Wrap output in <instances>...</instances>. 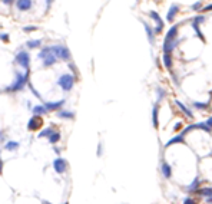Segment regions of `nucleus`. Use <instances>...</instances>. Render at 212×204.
I'll use <instances>...</instances> for the list:
<instances>
[{"instance_id": "nucleus-1", "label": "nucleus", "mask_w": 212, "mask_h": 204, "mask_svg": "<svg viewBox=\"0 0 212 204\" xmlns=\"http://www.w3.org/2000/svg\"><path fill=\"white\" fill-rule=\"evenodd\" d=\"M27 79H29V72H26V73H23V75H22V73H17L16 81L13 82V85L9 86L6 91H9V92L22 91V89H23V86L27 83Z\"/></svg>"}, {"instance_id": "nucleus-2", "label": "nucleus", "mask_w": 212, "mask_h": 204, "mask_svg": "<svg viewBox=\"0 0 212 204\" xmlns=\"http://www.w3.org/2000/svg\"><path fill=\"white\" fill-rule=\"evenodd\" d=\"M57 83H59V86H60L63 91L69 92L72 88H73V83H75V78L70 75V73H65V75H62L60 78H59V81H57Z\"/></svg>"}, {"instance_id": "nucleus-3", "label": "nucleus", "mask_w": 212, "mask_h": 204, "mask_svg": "<svg viewBox=\"0 0 212 204\" xmlns=\"http://www.w3.org/2000/svg\"><path fill=\"white\" fill-rule=\"evenodd\" d=\"M42 126H43V119H42L40 115H33L27 122V129L29 131H37Z\"/></svg>"}, {"instance_id": "nucleus-4", "label": "nucleus", "mask_w": 212, "mask_h": 204, "mask_svg": "<svg viewBox=\"0 0 212 204\" xmlns=\"http://www.w3.org/2000/svg\"><path fill=\"white\" fill-rule=\"evenodd\" d=\"M52 51L54 52L57 58L63 59V61H69L70 59V52L67 51V48L62 46V45H57V46H52Z\"/></svg>"}, {"instance_id": "nucleus-5", "label": "nucleus", "mask_w": 212, "mask_h": 204, "mask_svg": "<svg viewBox=\"0 0 212 204\" xmlns=\"http://www.w3.org/2000/svg\"><path fill=\"white\" fill-rule=\"evenodd\" d=\"M16 62L20 65L22 68L29 69V65H30V55L27 52H19L16 56Z\"/></svg>"}, {"instance_id": "nucleus-6", "label": "nucleus", "mask_w": 212, "mask_h": 204, "mask_svg": "<svg viewBox=\"0 0 212 204\" xmlns=\"http://www.w3.org/2000/svg\"><path fill=\"white\" fill-rule=\"evenodd\" d=\"M66 167H67L66 161H65L63 158H56V160L53 161V168L57 174H63L65 171H66Z\"/></svg>"}, {"instance_id": "nucleus-7", "label": "nucleus", "mask_w": 212, "mask_h": 204, "mask_svg": "<svg viewBox=\"0 0 212 204\" xmlns=\"http://www.w3.org/2000/svg\"><path fill=\"white\" fill-rule=\"evenodd\" d=\"M65 105V99L62 101H57V102H44V106L47 108V111H57L59 108Z\"/></svg>"}, {"instance_id": "nucleus-8", "label": "nucleus", "mask_w": 212, "mask_h": 204, "mask_svg": "<svg viewBox=\"0 0 212 204\" xmlns=\"http://www.w3.org/2000/svg\"><path fill=\"white\" fill-rule=\"evenodd\" d=\"M16 7L19 9V10H22V12L29 10V9L32 7V0H17Z\"/></svg>"}, {"instance_id": "nucleus-9", "label": "nucleus", "mask_w": 212, "mask_h": 204, "mask_svg": "<svg viewBox=\"0 0 212 204\" xmlns=\"http://www.w3.org/2000/svg\"><path fill=\"white\" fill-rule=\"evenodd\" d=\"M162 174H163V177L165 178H171L172 177V168L166 161L162 163Z\"/></svg>"}, {"instance_id": "nucleus-10", "label": "nucleus", "mask_w": 212, "mask_h": 204, "mask_svg": "<svg viewBox=\"0 0 212 204\" xmlns=\"http://www.w3.org/2000/svg\"><path fill=\"white\" fill-rule=\"evenodd\" d=\"M199 185H201V181H199V178L196 177L195 180H194V181H192V183L188 185V191H189V193H196V191L201 188Z\"/></svg>"}, {"instance_id": "nucleus-11", "label": "nucleus", "mask_w": 212, "mask_h": 204, "mask_svg": "<svg viewBox=\"0 0 212 204\" xmlns=\"http://www.w3.org/2000/svg\"><path fill=\"white\" fill-rule=\"evenodd\" d=\"M198 196H204V197H211L212 196V187H201L198 191H196Z\"/></svg>"}, {"instance_id": "nucleus-12", "label": "nucleus", "mask_w": 212, "mask_h": 204, "mask_svg": "<svg viewBox=\"0 0 212 204\" xmlns=\"http://www.w3.org/2000/svg\"><path fill=\"white\" fill-rule=\"evenodd\" d=\"M176 35H178V26H172L171 29H169L168 35H166L165 40H173V39L176 38Z\"/></svg>"}, {"instance_id": "nucleus-13", "label": "nucleus", "mask_w": 212, "mask_h": 204, "mask_svg": "<svg viewBox=\"0 0 212 204\" xmlns=\"http://www.w3.org/2000/svg\"><path fill=\"white\" fill-rule=\"evenodd\" d=\"M49 111H47V108L44 105H37L33 108V114L34 115H44V114H47Z\"/></svg>"}, {"instance_id": "nucleus-14", "label": "nucleus", "mask_w": 212, "mask_h": 204, "mask_svg": "<svg viewBox=\"0 0 212 204\" xmlns=\"http://www.w3.org/2000/svg\"><path fill=\"white\" fill-rule=\"evenodd\" d=\"M175 104L179 106V108H181V111H182V112H184V114H185V115H188L189 118H194V114H192L191 111H189V109L186 108V106L184 105V104H182L181 101H175Z\"/></svg>"}, {"instance_id": "nucleus-15", "label": "nucleus", "mask_w": 212, "mask_h": 204, "mask_svg": "<svg viewBox=\"0 0 212 204\" xmlns=\"http://www.w3.org/2000/svg\"><path fill=\"white\" fill-rule=\"evenodd\" d=\"M175 13H178V6H176V4H173V6L171 7V10H169V13L166 14V19H168L169 22L173 20V16H175Z\"/></svg>"}, {"instance_id": "nucleus-16", "label": "nucleus", "mask_w": 212, "mask_h": 204, "mask_svg": "<svg viewBox=\"0 0 212 204\" xmlns=\"http://www.w3.org/2000/svg\"><path fill=\"white\" fill-rule=\"evenodd\" d=\"M152 121H153V126L158 128L159 126V122H158V106H155L153 111H152Z\"/></svg>"}, {"instance_id": "nucleus-17", "label": "nucleus", "mask_w": 212, "mask_h": 204, "mask_svg": "<svg viewBox=\"0 0 212 204\" xmlns=\"http://www.w3.org/2000/svg\"><path fill=\"white\" fill-rule=\"evenodd\" d=\"M57 115L60 116V118H66V119H72L75 116L73 112H70V111H59V114Z\"/></svg>"}, {"instance_id": "nucleus-18", "label": "nucleus", "mask_w": 212, "mask_h": 204, "mask_svg": "<svg viewBox=\"0 0 212 204\" xmlns=\"http://www.w3.org/2000/svg\"><path fill=\"white\" fill-rule=\"evenodd\" d=\"M53 132H54V131H53V128H52V126H49V128L43 129L42 132H39V138H43V137H50Z\"/></svg>"}, {"instance_id": "nucleus-19", "label": "nucleus", "mask_w": 212, "mask_h": 204, "mask_svg": "<svg viewBox=\"0 0 212 204\" xmlns=\"http://www.w3.org/2000/svg\"><path fill=\"white\" fill-rule=\"evenodd\" d=\"M4 148H6L7 151H13V150H16V148H19V142H16V141H10V142H7L6 145H4Z\"/></svg>"}, {"instance_id": "nucleus-20", "label": "nucleus", "mask_w": 212, "mask_h": 204, "mask_svg": "<svg viewBox=\"0 0 212 204\" xmlns=\"http://www.w3.org/2000/svg\"><path fill=\"white\" fill-rule=\"evenodd\" d=\"M163 63H165V66H166L168 69L172 68V59H171V56H169V53H165V55H163Z\"/></svg>"}, {"instance_id": "nucleus-21", "label": "nucleus", "mask_w": 212, "mask_h": 204, "mask_svg": "<svg viewBox=\"0 0 212 204\" xmlns=\"http://www.w3.org/2000/svg\"><path fill=\"white\" fill-rule=\"evenodd\" d=\"M59 140H60V134L57 132V131H54V132L52 134L50 137H49V141H50L52 144H56V142H57V141H59Z\"/></svg>"}, {"instance_id": "nucleus-22", "label": "nucleus", "mask_w": 212, "mask_h": 204, "mask_svg": "<svg viewBox=\"0 0 212 204\" xmlns=\"http://www.w3.org/2000/svg\"><path fill=\"white\" fill-rule=\"evenodd\" d=\"M27 48H30V49H34V48H37L39 45H42V42L40 40H30V42H27Z\"/></svg>"}, {"instance_id": "nucleus-23", "label": "nucleus", "mask_w": 212, "mask_h": 204, "mask_svg": "<svg viewBox=\"0 0 212 204\" xmlns=\"http://www.w3.org/2000/svg\"><path fill=\"white\" fill-rule=\"evenodd\" d=\"M184 204H199V203H198V200H196V198L188 197V198H185V200H184Z\"/></svg>"}, {"instance_id": "nucleus-24", "label": "nucleus", "mask_w": 212, "mask_h": 204, "mask_svg": "<svg viewBox=\"0 0 212 204\" xmlns=\"http://www.w3.org/2000/svg\"><path fill=\"white\" fill-rule=\"evenodd\" d=\"M194 105H195L196 108H199V109H205L206 106H208V104H199V102H194Z\"/></svg>"}, {"instance_id": "nucleus-25", "label": "nucleus", "mask_w": 212, "mask_h": 204, "mask_svg": "<svg viewBox=\"0 0 212 204\" xmlns=\"http://www.w3.org/2000/svg\"><path fill=\"white\" fill-rule=\"evenodd\" d=\"M30 30H36V27L30 26V27H24V32H30Z\"/></svg>"}, {"instance_id": "nucleus-26", "label": "nucleus", "mask_w": 212, "mask_h": 204, "mask_svg": "<svg viewBox=\"0 0 212 204\" xmlns=\"http://www.w3.org/2000/svg\"><path fill=\"white\" fill-rule=\"evenodd\" d=\"M206 124H208V126H209V128H212V116L208 119V121H206Z\"/></svg>"}, {"instance_id": "nucleus-27", "label": "nucleus", "mask_w": 212, "mask_h": 204, "mask_svg": "<svg viewBox=\"0 0 212 204\" xmlns=\"http://www.w3.org/2000/svg\"><path fill=\"white\" fill-rule=\"evenodd\" d=\"M208 10H212V4H211V6H206L205 9H204V12H208Z\"/></svg>"}, {"instance_id": "nucleus-28", "label": "nucleus", "mask_w": 212, "mask_h": 204, "mask_svg": "<svg viewBox=\"0 0 212 204\" xmlns=\"http://www.w3.org/2000/svg\"><path fill=\"white\" fill-rule=\"evenodd\" d=\"M2 39H3V40H9V36H7V35H3V36H2Z\"/></svg>"}, {"instance_id": "nucleus-29", "label": "nucleus", "mask_w": 212, "mask_h": 204, "mask_svg": "<svg viewBox=\"0 0 212 204\" xmlns=\"http://www.w3.org/2000/svg\"><path fill=\"white\" fill-rule=\"evenodd\" d=\"M2 2H3V3H7V4H9V3H12L13 0H2Z\"/></svg>"}, {"instance_id": "nucleus-30", "label": "nucleus", "mask_w": 212, "mask_h": 204, "mask_svg": "<svg viewBox=\"0 0 212 204\" xmlns=\"http://www.w3.org/2000/svg\"><path fill=\"white\" fill-rule=\"evenodd\" d=\"M206 201H208L209 204H212V196H211V197H208V198H206Z\"/></svg>"}]
</instances>
